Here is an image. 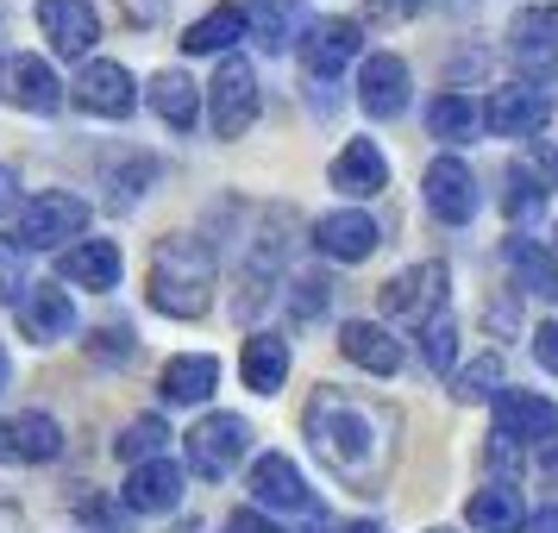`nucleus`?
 <instances>
[{"label":"nucleus","mask_w":558,"mask_h":533,"mask_svg":"<svg viewBox=\"0 0 558 533\" xmlns=\"http://www.w3.org/2000/svg\"><path fill=\"white\" fill-rule=\"evenodd\" d=\"M20 289H26V252L0 239V302H20Z\"/></svg>","instance_id":"nucleus-39"},{"label":"nucleus","mask_w":558,"mask_h":533,"mask_svg":"<svg viewBox=\"0 0 558 533\" xmlns=\"http://www.w3.org/2000/svg\"><path fill=\"white\" fill-rule=\"evenodd\" d=\"M145 295L157 314L170 320H202L214 302V252L195 232H170L151 245V270H145Z\"/></svg>","instance_id":"nucleus-2"},{"label":"nucleus","mask_w":558,"mask_h":533,"mask_svg":"<svg viewBox=\"0 0 558 533\" xmlns=\"http://www.w3.org/2000/svg\"><path fill=\"white\" fill-rule=\"evenodd\" d=\"M76 327V302H70V289H51V282H38L26 302H20V332L38 339V346H51L63 332Z\"/></svg>","instance_id":"nucleus-21"},{"label":"nucleus","mask_w":558,"mask_h":533,"mask_svg":"<svg viewBox=\"0 0 558 533\" xmlns=\"http://www.w3.org/2000/svg\"><path fill=\"white\" fill-rule=\"evenodd\" d=\"M339 533H383L377 521H352V528H339Z\"/></svg>","instance_id":"nucleus-46"},{"label":"nucleus","mask_w":558,"mask_h":533,"mask_svg":"<svg viewBox=\"0 0 558 533\" xmlns=\"http://www.w3.org/2000/svg\"><path fill=\"white\" fill-rule=\"evenodd\" d=\"M239 371H245V389H252V396H277L282 377H289V339H277V332H252V339H245V358H239Z\"/></svg>","instance_id":"nucleus-24"},{"label":"nucleus","mask_w":558,"mask_h":533,"mask_svg":"<svg viewBox=\"0 0 558 533\" xmlns=\"http://www.w3.org/2000/svg\"><path fill=\"white\" fill-rule=\"evenodd\" d=\"M421 339H427V346H421V352H427V364L439 371V377H446V371H452V358H458V320L446 314V307H439L427 327H421Z\"/></svg>","instance_id":"nucleus-35"},{"label":"nucleus","mask_w":558,"mask_h":533,"mask_svg":"<svg viewBox=\"0 0 558 533\" xmlns=\"http://www.w3.org/2000/svg\"><path fill=\"white\" fill-rule=\"evenodd\" d=\"M452 396L458 402H489V396H502V358L496 352L471 358V364L452 377Z\"/></svg>","instance_id":"nucleus-34"},{"label":"nucleus","mask_w":558,"mask_h":533,"mask_svg":"<svg viewBox=\"0 0 558 533\" xmlns=\"http://www.w3.org/2000/svg\"><path fill=\"white\" fill-rule=\"evenodd\" d=\"M227 533H277V528H270V521H264L257 508H239V514L227 521Z\"/></svg>","instance_id":"nucleus-43"},{"label":"nucleus","mask_w":558,"mask_h":533,"mask_svg":"<svg viewBox=\"0 0 558 533\" xmlns=\"http://www.w3.org/2000/svg\"><path fill=\"white\" fill-rule=\"evenodd\" d=\"M427 533H446V528H427Z\"/></svg>","instance_id":"nucleus-49"},{"label":"nucleus","mask_w":558,"mask_h":533,"mask_svg":"<svg viewBox=\"0 0 558 533\" xmlns=\"http://www.w3.org/2000/svg\"><path fill=\"white\" fill-rule=\"evenodd\" d=\"M63 282H82V289H113L120 282V245L113 239H82L63 252Z\"/></svg>","instance_id":"nucleus-25"},{"label":"nucleus","mask_w":558,"mask_h":533,"mask_svg":"<svg viewBox=\"0 0 558 533\" xmlns=\"http://www.w3.org/2000/svg\"><path fill=\"white\" fill-rule=\"evenodd\" d=\"M357 51H364L357 20H314V26L302 32V63H307V76L314 82H332Z\"/></svg>","instance_id":"nucleus-13"},{"label":"nucleus","mask_w":558,"mask_h":533,"mask_svg":"<svg viewBox=\"0 0 558 533\" xmlns=\"http://www.w3.org/2000/svg\"><path fill=\"white\" fill-rule=\"evenodd\" d=\"M163 446H170V427H163L157 414H138V421L113 439V452L126 458V464H151V458H163Z\"/></svg>","instance_id":"nucleus-33"},{"label":"nucleus","mask_w":558,"mask_h":533,"mask_svg":"<svg viewBox=\"0 0 558 533\" xmlns=\"http://www.w3.org/2000/svg\"><path fill=\"white\" fill-rule=\"evenodd\" d=\"M539 120H546V88L539 82L496 88L489 107H483V126L496 132V138H527V132H539Z\"/></svg>","instance_id":"nucleus-17"},{"label":"nucleus","mask_w":558,"mask_h":533,"mask_svg":"<svg viewBox=\"0 0 558 533\" xmlns=\"http://www.w3.org/2000/svg\"><path fill=\"white\" fill-rule=\"evenodd\" d=\"M332 189L339 195H377V189H389V163H383V152L371 138H352L345 152L332 157Z\"/></svg>","instance_id":"nucleus-23"},{"label":"nucleus","mask_w":558,"mask_h":533,"mask_svg":"<svg viewBox=\"0 0 558 533\" xmlns=\"http://www.w3.org/2000/svg\"><path fill=\"white\" fill-rule=\"evenodd\" d=\"M7 371H13V364H7V352H0V383H7Z\"/></svg>","instance_id":"nucleus-47"},{"label":"nucleus","mask_w":558,"mask_h":533,"mask_svg":"<svg viewBox=\"0 0 558 533\" xmlns=\"http://www.w3.org/2000/svg\"><path fill=\"white\" fill-rule=\"evenodd\" d=\"M82 227H88V202L51 189V195H38V202L20 207V232H13V245H20V252H51V245L82 239Z\"/></svg>","instance_id":"nucleus-3"},{"label":"nucleus","mask_w":558,"mask_h":533,"mask_svg":"<svg viewBox=\"0 0 558 533\" xmlns=\"http://www.w3.org/2000/svg\"><path fill=\"white\" fill-rule=\"evenodd\" d=\"M245 452H252V427H245L239 414H202V421L189 427V464H195L207 483H220Z\"/></svg>","instance_id":"nucleus-6"},{"label":"nucleus","mask_w":558,"mask_h":533,"mask_svg":"<svg viewBox=\"0 0 558 533\" xmlns=\"http://www.w3.org/2000/svg\"><path fill=\"white\" fill-rule=\"evenodd\" d=\"M508 270H514V282H521L527 295H539V302L558 295V257L546 252L539 239H508Z\"/></svg>","instance_id":"nucleus-27"},{"label":"nucleus","mask_w":558,"mask_h":533,"mask_svg":"<svg viewBox=\"0 0 558 533\" xmlns=\"http://www.w3.org/2000/svg\"><path fill=\"white\" fill-rule=\"evenodd\" d=\"M13 189H20V182H13V170H7V163H0V207L13 202Z\"/></svg>","instance_id":"nucleus-45"},{"label":"nucleus","mask_w":558,"mask_h":533,"mask_svg":"<svg viewBox=\"0 0 558 533\" xmlns=\"http://www.w3.org/2000/svg\"><path fill=\"white\" fill-rule=\"evenodd\" d=\"M339 352L352 358L357 371H371V377H396V371H402V346H396L389 327H377V320H345V327H339Z\"/></svg>","instance_id":"nucleus-19"},{"label":"nucleus","mask_w":558,"mask_h":533,"mask_svg":"<svg viewBox=\"0 0 558 533\" xmlns=\"http://www.w3.org/2000/svg\"><path fill=\"white\" fill-rule=\"evenodd\" d=\"M257 76H252V63L245 57H227L220 63V76L207 82V120H214V132L220 138H245L257 120Z\"/></svg>","instance_id":"nucleus-4"},{"label":"nucleus","mask_w":558,"mask_h":533,"mask_svg":"<svg viewBox=\"0 0 558 533\" xmlns=\"http://www.w3.org/2000/svg\"><path fill=\"white\" fill-rule=\"evenodd\" d=\"M0 101L20 113H57L63 107V82L51 76L45 57H7L0 63Z\"/></svg>","instance_id":"nucleus-10"},{"label":"nucleus","mask_w":558,"mask_h":533,"mask_svg":"<svg viewBox=\"0 0 558 533\" xmlns=\"http://www.w3.org/2000/svg\"><path fill=\"white\" fill-rule=\"evenodd\" d=\"M527 533H558V508H539V514L527 521Z\"/></svg>","instance_id":"nucleus-44"},{"label":"nucleus","mask_w":558,"mask_h":533,"mask_svg":"<svg viewBox=\"0 0 558 533\" xmlns=\"http://www.w3.org/2000/svg\"><path fill=\"white\" fill-rule=\"evenodd\" d=\"M239 38H245V7H232V0H227V7L202 13L195 26L182 32V51H189V57H220V51H232Z\"/></svg>","instance_id":"nucleus-26"},{"label":"nucleus","mask_w":558,"mask_h":533,"mask_svg":"<svg viewBox=\"0 0 558 533\" xmlns=\"http://www.w3.org/2000/svg\"><path fill=\"white\" fill-rule=\"evenodd\" d=\"M101 182H107V202H113V207H132V202H138V195L157 182V157H145V152L107 157V163H101Z\"/></svg>","instance_id":"nucleus-30"},{"label":"nucleus","mask_w":558,"mask_h":533,"mask_svg":"<svg viewBox=\"0 0 558 533\" xmlns=\"http://www.w3.org/2000/svg\"><path fill=\"white\" fill-rule=\"evenodd\" d=\"M177 533H202V528H195V521H182V528H177Z\"/></svg>","instance_id":"nucleus-48"},{"label":"nucleus","mask_w":558,"mask_h":533,"mask_svg":"<svg viewBox=\"0 0 558 533\" xmlns=\"http://www.w3.org/2000/svg\"><path fill=\"white\" fill-rule=\"evenodd\" d=\"M182 502V471L170 458H151V464H132L126 477V508L132 514H170Z\"/></svg>","instance_id":"nucleus-20"},{"label":"nucleus","mask_w":558,"mask_h":533,"mask_svg":"<svg viewBox=\"0 0 558 533\" xmlns=\"http://www.w3.org/2000/svg\"><path fill=\"white\" fill-rule=\"evenodd\" d=\"M157 389H163V402H207L214 389H220V358H207V352H182L163 364V377H157Z\"/></svg>","instance_id":"nucleus-22"},{"label":"nucleus","mask_w":558,"mask_h":533,"mask_svg":"<svg viewBox=\"0 0 558 533\" xmlns=\"http://www.w3.org/2000/svg\"><path fill=\"white\" fill-rule=\"evenodd\" d=\"M70 101H76L82 113H95V120H126L132 107H138V88H132V70H126V63L101 57V63H82V76H76V88H70Z\"/></svg>","instance_id":"nucleus-7"},{"label":"nucleus","mask_w":558,"mask_h":533,"mask_svg":"<svg viewBox=\"0 0 558 533\" xmlns=\"http://www.w3.org/2000/svg\"><path fill=\"white\" fill-rule=\"evenodd\" d=\"M302 427H307L314 458H320L339 483H352L357 496H377L383 483H389L396 452H402V414L389 402L320 383L302 408Z\"/></svg>","instance_id":"nucleus-1"},{"label":"nucleus","mask_w":558,"mask_h":533,"mask_svg":"<svg viewBox=\"0 0 558 533\" xmlns=\"http://www.w3.org/2000/svg\"><path fill=\"white\" fill-rule=\"evenodd\" d=\"M533 358H539V364L558 377V320H546V327L533 332Z\"/></svg>","instance_id":"nucleus-42"},{"label":"nucleus","mask_w":558,"mask_h":533,"mask_svg":"<svg viewBox=\"0 0 558 533\" xmlns=\"http://www.w3.org/2000/svg\"><path fill=\"white\" fill-rule=\"evenodd\" d=\"M252 496L264 508H289V514H314V489L302 483V471L282 452H264L252 464Z\"/></svg>","instance_id":"nucleus-18"},{"label":"nucleus","mask_w":558,"mask_h":533,"mask_svg":"<svg viewBox=\"0 0 558 533\" xmlns=\"http://www.w3.org/2000/svg\"><path fill=\"white\" fill-rule=\"evenodd\" d=\"M508 51L527 76H558V7H521L508 26Z\"/></svg>","instance_id":"nucleus-9"},{"label":"nucleus","mask_w":558,"mask_h":533,"mask_svg":"<svg viewBox=\"0 0 558 533\" xmlns=\"http://www.w3.org/2000/svg\"><path fill=\"white\" fill-rule=\"evenodd\" d=\"M107 13H113L120 26H138V32H145V26L157 20V0H107ZM107 13H101V20H107Z\"/></svg>","instance_id":"nucleus-40"},{"label":"nucleus","mask_w":558,"mask_h":533,"mask_svg":"<svg viewBox=\"0 0 558 533\" xmlns=\"http://www.w3.org/2000/svg\"><path fill=\"white\" fill-rule=\"evenodd\" d=\"M553 433H558V408L546 396H533V389H502L496 396V439L533 446V439H553Z\"/></svg>","instance_id":"nucleus-16"},{"label":"nucleus","mask_w":558,"mask_h":533,"mask_svg":"<svg viewBox=\"0 0 558 533\" xmlns=\"http://www.w3.org/2000/svg\"><path fill=\"white\" fill-rule=\"evenodd\" d=\"M371 7V20H383V26H402V20H414L427 0H364Z\"/></svg>","instance_id":"nucleus-41"},{"label":"nucleus","mask_w":558,"mask_h":533,"mask_svg":"<svg viewBox=\"0 0 558 533\" xmlns=\"http://www.w3.org/2000/svg\"><path fill=\"white\" fill-rule=\"evenodd\" d=\"M357 107L371 120H402L408 113V63L396 51L364 57V70H357Z\"/></svg>","instance_id":"nucleus-12"},{"label":"nucleus","mask_w":558,"mask_h":533,"mask_svg":"<svg viewBox=\"0 0 558 533\" xmlns=\"http://www.w3.org/2000/svg\"><path fill=\"white\" fill-rule=\"evenodd\" d=\"M57 452H63V427L45 408H26V414L0 421V464H51Z\"/></svg>","instance_id":"nucleus-11"},{"label":"nucleus","mask_w":558,"mask_h":533,"mask_svg":"<svg viewBox=\"0 0 558 533\" xmlns=\"http://www.w3.org/2000/svg\"><path fill=\"white\" fill-rule=\"evenodd\" d=\"M314 245H320V257H332V264H364V257L383 245V232H377L371 214L339 207V214H320V220H314Z\"/></svg>","instance_id":"nucleus-14"},{"label":"nucleus","mask_w":558,"mask_h":533,"mask_svg":"<svg viewBox=\"0 0 558 533\" xmlns=\"http://www.w3.org/2000/svg\"><path fill=\"white\" fill-rule=\"evenodd\" d=\"M151 107H157V120H170L177 132H189L195 120H202V88L182 76V70H157L151 76Z\"/></svg>","instance_id":"nucleus-28"},{"label":"nucleus","mask_w":558,"mask_h":533,"mask_svg":"<svg viewBox=\"0 0 558 533\" xmlns=\"http://www.w3.org/2000/svg\"><path fill=\"white\" fill-rule=\"evenodd\" d=\"M38 26L57 57H88V45L101 38V13L88 0H38Z\"/></svg>","instance_id":"nucleus-15"},{"label":"nucleus","mask_w":558,"mask_h":533,"mask_svg":"<svg viewBox=\"0 0 558 533\" xmlns=\"http://www.w3.org/2000/svg\"><path fill=\"white\" fill-rule=\"evenodd\" d=\"M427 132L446 138V145H464V138L477 132V107L464 101V95H439V101L427 107Z\"/></svg>","instance_id":"nucleus-32"},{"label":"nucleus","mask_w":558,"mask_h":533,"mask_svg":"<svg viewBox=\"0 0 558 533\" xmlns=\"http://www.w3.org/2000/svg\"><path fill=\"white\" fill-rule=\"evenodd\" d=\"M245 32L264 51H289L295 45V0H252L245 7Z\"/></svg>","instance_id":"nucleus-31"},{"label":"nucleus","mask_w":558,"mask_h":533,"mask_svg":"<svg viewBox=\"0 0 558 533\" xmlns=\"http://www.w3.org/2000/svg\"><path fill=\"white\" fill-rule=\"evenodd\" d=\"M327 302H332V282H327V277H302V282H295V295H289L295 320H314V314H327Z\"/></svg>","instance_id":"nucleus-38"},{"label":"nucleus","mask_w":558,"mask_h":533,"mask_svg":"<svg viewBox=\"0 0 558 533\" xmlns=\"http://www.w3.org/2000/svg\"><path fill=\"white\" fill-rule=\"evenodd\" d=\"M439 307H446V264H439V257L408 264L402 277L383 282V314L402 320V327H427Z\"/></svg>","instance_id":"nucleus-5"},{"label":"nucleus","mask_w":558,"mask_h":533,"mask_svg":"<svg viewBox=\"0 0 558 533\" xmlns=\"http://www.w3.org/2000/svg\"><path fill=\"white\" fill-rule=\"evenodd\" d=\"M88 352L101 358V364H126V358L138 352V339H132V327H126V320H107V327H95V332H88Z\"/></svg>","instance_id":"nucleus-36"},{"label":"nucleus","mask_w":558,"mask_h":533,"mask_svg":"<svg viewBox=\"0 0 558 533\" xmlns=\"http://www.w3.org/2000/svg\"><path fill=\"white\" fill-rule=\"evenodd\" d=\"M421 195H427V214L446 220V227H464V220L477 214V177H471V163H458V157H433L427 177H421Z\"/></svg>","instance_id":"nucleus-8"},{"label":"nucleus","mask_w":558,"mask_h":533,"mask_svg":"<svg viewBox=\"0 0 558 533\" xmlns=\"http://www.w3.org/2000/svg\"><path fill=\"white\" fill-rule=\"evenodd\" d=\"M464 514H471V528H483V533H514V528H521V483H489V489H471Z\"/></svg>","instance_id":"nucleus-29"},{"label":"nucleus","mask_w":558,"mask_h":533,"mask_svg":"<svg viewBox=\"0 0 558 533\" xmlns=\"http://www.w3.org/2000/svg\"><path fill=\"white\" fill-rule=\"evenodd\" d=\"M546 202V189L527 177V170H508V220H533Z\"/></svg>","instance_id":"nucleus-37"}]
</instances>
